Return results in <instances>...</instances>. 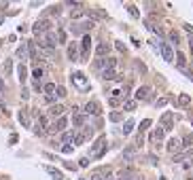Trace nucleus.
Segmentation results:
<instances>
[{
	"mask_svg": "<svg viewBox=\"0 0 193 180\" xmlns=\"http://www.w3.org/2000/svg\"><path fill=\"white\" fill-rule=\"evenodd\" d=\"M89 51H91V38L85 34L83 41H81V57H79V59H87V57H89Z\"/></svg>",
	"mask_w": 193,
	"mask_h": 180,
	"instance_id": "1",
	"label": "nucleus"
},
{
	"mask_svg": "<svg viewBox=\"0 0 193 180\" xmlns=\"http://www.w3.org/2000/svg\"><path fill=\"white\" fill-rule=\"evenodd\" d=\"M72 81H74V85H77L79 89H87V79H85L83 72H74V74H72Z\"/></svg>",
	"mask_w": 193,
	"mask_h": 180,
	"instance_id": "2",
	"label": "nucleus"
},
{
	"mask_svg": "<svg viewBox=\"0 0 193 180\" xmlns=\"http://www.w3.org/2000/svg\"><path fill=\"white\" fill-rule=\"evenodd\" d=\"M49 30H51V21H47V19L34 23V34H43V32H49Z\"/></svg>",
	"mask_w": 193,
	"mask_h": 180,
	"instance_id": "3",
	"label": "nucleus"
},
{
	"mask_svg": "<svg viewBox=\"0 0 193 180\" xmlns=\"http://www.w3.org/2000/svg\"><path fill=\"white\" fill-rule=\"evenodd\" d=\"M161 125H163L161 129H163V132H168V129L174 125V115H172V112H166V115H161Z\"/></svg>",
	"mask_w": 193,
	"mask_h": 180,
	"instance_id": "4",
	"label": "nucleus"
},
{
	"mask_svg": "<svg viewBox=\"0 0 193 180\" xmlns=\"http://www.w3.org/2000/svg\"><path fill=\"white\" fill-rule=\"evenodd\" d=\"M66 125H68V119H66V117H59V119H57V123L49 125L47 129H49V132H62V129H66Z\"/></svg>",
	"mask_w": 193,
	"mask_h": 180,
	"instance_id": "5",
	"label": "nucleus"
},
{
	"mask_svg": "<svg viewBox=\"0 0 193 180\" xmlns=\"http://www.w3.org/2000/svg\"><path fill=\"white\" fill-rule=\"evenodd\" d=\"M85 112H87V115H94V117H96V115H100V104H98V102H87Z\"/></svg>",
	"mask_w": 193,
	"mask_h": 180,
	"instance_id": "6",
	"label": "nucleus"
},
{
	"mask_svg": "<svg viewBox=\"0 0 193 180\" xmlns=\"http://www.w3.org/2000/svg\"><path fill=\"white\" fill-rule=\"evenodd\" d=\"M136 148H138L136 144H130V146L123 150V161H132V157L136 155Z\"/></svg>",
	"mask_w": 193,
	"mask_h": 180,
	"instance_id": "7",
	"label": "nucleus"
},
{
	"mask_svg": "<svg viewBox=\"0 0 193 180\" xmlns=\"http://www.w3.org/2000/svg\"><path fill=\"white\" fill-rule=\"evenodd\" d=\"M159 49H161V53H163V59H166V62H172V59H174V53H172V49L166 45V43H161V47H159Z\"/></svg>",
	"mask_w": 193,
	"mask_h": 180,
	"instance_id": "8",
	"label": "nucleus"
},
{
	"mask_svg": "<svg viewBox=\"0 0 193 180\" xmlns=\"http://www.w3.org/2000/svg\"><path fill=\"white\" fill-rule=\"evenodd\" d=\"M68 57H70V62H79V51H77V43H70V45H68Z\"/></svg>",
	"mask_w": 193,
	"mask_h": 180,
	"instance_id": "9",
	"label": "nucleus"
},
{
	"mask_svg": "<svg viewBox=\"0 0 193 180\" xmlns=\"http://www.w3.org/2000/svg\"><path fill=\"white\" fill-rule=\"evenodd\" d=\"M64 110H66V108H64L62 104H55V106H51V108H49V117H62V115H64Z\"/></svg>",
	"mask_w": 193,
	"mask_h": 180,
	"instance_id": "10",
	"label": "nucleus"
},
{
	"mask_svg": "<svg viewBox=\"0 0 193 180\" xmlns=\"http://www.w3.org/2000/svg\"><path fill=\"white\" fill-rule=\"evenodd\" d=\"M163 134H166V132H163L161 127H157V129L148 136V138H151V142H161V140H163Z\"/></svg>",
	"mask_w": 193,
	"mask_h": 180,
	"instance_id": "11",
	"label": "nucleus"
},
{
	"mask_svg": "<svg viewBox=\"0 0 193 180\" xmlns=\"http://www.w3.org/2000/svg\"><path fill=\"white\" fill-rule=\"evenodd\" d=\"M148 93H151V87H140V89L136 91V100H146Z\"/></svg>",
	"mask_w": 193,
	"mask_h": 180,
	"instance_id": "12",
	"label": "nucleus"
},
{
	"mask_svg": "<svg viewBox=\"0 0 193 180\" xmlns=\"http://www.w3.org/2000/svg\"><path fill=\"white\" fill-rule=\"evenodd\" d=\"M19 123H21L23 127H30V117H28L26 110H19Z\"/></svg>",
	"mask_w": 193,
	"mask_h": 180,
	"instance_id": "13",
	"label": "nucleus"
},
{
	"mask_svg": "<svg viewBox=\"0 0 193 180\" xmlns=\"http://www.w3.org/2000/svg\"><path fill=\"white\" fill-rule=\"evenodd\" d=\"M17 74H19V81H21V83H26V79H28L26 74H28V72H26V66H23V64H19V68H17Z\"/></svg>",
	"mask_w": 193,
	"mask_h": 180,
	"instance_id": "14",
	"label": "nucleus"
},
{
	"mask_svg": "<svg viewBox=\"0 0 193 180\" xmlns=\"http://www.w3.org/2000/svg\"><path fill=\"white\" fill-rule=\"evenodd\" d=\"M102 76H104L106 81H115V79H117V72H115V70H102Z\"/></svg>",
	"mask_w": 193,
	"mask_h": 180,
	"instance_id": "15",
	"label": "nucleus"
},
{
	"mask_svg": "<svg viewBox=\"0 0 193 180\" xmlns=\"http://www.w3.org/2000/svg\"><path fill=\"white\" fill-rule=\"evenodd\" d=\"M178 146H180V144H178V140H176V138H172V140L168 142V150H170V153H176V150H178Z\"/></svg>",
	"mask_w": 193,
	"mask_h": 180,
	"instance_id": "16",
	"label": "nucleus"
},
{
	"mask_svg": "<svg viewBox=\"0 0 193 180\" xmlns=\"http://www.w3.org/2000/svg\"><path fill=\"white\" fill-rule=\"evenodd\" d=\"M98 55H108V51H110V47L108 45H104V43H100V45H98Z\"/></svg>",
	"mask_w": 193,
	"mask_h": 180,
	"instance_id": "17",
	"label": "nucleus"
},
{
	"mask_svg": "<svg viewBox=\"0 0 193 180\" xmlns=\"http://www.w3.org/2000/svg\"><path fill=\"white\" fill-rule=\"evenodd\" d=\"M47 172H49V174H51L55 180H62V178H64V176H62V172H59V170H55V168H47Z\"/></svg>",
	"mask_w": 193,
	"mask_h": 180,
	"instance_id": "18",
	"label": "nucleus"
},
{
	"mask_svg": "<svg viewBox=\"0 0 193 180\" xmlns=\"http://www.w3.org/2000/svg\"><path fill=\"white\" fill-rule=\"evenodd\" d=\"M176 59H178V68H180V70H185V53H180V51H178V53H176Z\"/></svg>",
	"mask_w": 193,
	"mask_h": 180,
	"instance_id": "19",
	"label": "nucleus"
},
{
	"mask_svg": "<svg viewBox=\"0 0 193 180\" xmlns=\"http://www.w3.org/2000/svg\"><path fill=\"white\" fill-rule=\"evenodd\" d=\"M32 76H34V83H38V81H41V76H43V68H34Z\"/></svg>",
	"mask_w": 193,
	"mask_h": 180,
	"instance_id": "20",
	"label": "nucleus"
},
{
	"mask_svg": "<svg viewBox=\"0 0 193 180\" xmlns=\"http://www.w3.org/2000/svg\"><path fill=\"white\" fill-rule=\"evenodd\" d=\"M132 129H134V121L130 119V121L125 123V127H123V134H125V136H127V134H132Z\"/></svg>",
	"mask_w": 193,
	"mask_h": 180,
	"instance_id": "21",
	"label": "nucleus"
},
{
	"mask_svg": "<svg viewBox=\"0 0 193 180\" xmlns=\"http://www.w3.org/2000/svg\"><path fill=\"white\" fill-rule=\"evenodd\" d=\"M83 121H85V119H83V115H79V112L72 117V123H74V125H83Z\"/></svg>",
	"mask_w": 193,
	"mask_h": 180,
	"instance_id": "22",
	"label": "nucleus"
},
{
	"mask_svg": "<svg viewBox=\"0 0 193 180\" xmlns=\"http://www.w3.org/2000/svg\"><path fill=\"white\" fill-rule=\"evenodd\" d=\"M170 38L174 41V45H178V43H180V36H178V32H176V30H172V32H170Z\"/></svg>",
	"mask_w": 193,
	"mask_h": 180,
	"instance_id": "23",
	"label": "nucleus"
},
{
	"mask_svg": "<svg viewBox=\"0 0 193 180\" xmlns=\"http://www.w3.org/2000/svg\"><path fill=\"white\" fill-rule=\"evenodd\" d=\"M11 70H13V62L6 59V62H4V74H11Z\"/></svg>",
	"mask_w": 193,
	"mask_h": 180,
	"instance_id": "24",
	"label": "nucleus"
},
{
	"mask_svg": "<svg viewBox=\"0 0 193 180\" xmlns=\"http://www.w3.org/2000/svg\"><path fill=\"white\" fill-rule=\"evenodd\" d=\"M123 108H125V110H134V108H136V100H127Z\"/></svg>",
	"mask_w": 193,
	"mask_h": 180,
	"instance_id": "25",
	"label": "nucleus"
},
{
	"mask_svg": "<svg viewBox=\"0 0 193 180\" xmlns=\"http://www.w3.org/2000/svg\"><path fill=\"white\" fill-rule=\"evenodd\" d=\"M53 91H55V85H53V83H47V85H45V93H47V95H53Z\"/></svg>",
	"mask_w": 193,
	"mask_h": 180,
	"instance_id": "26",
	"label": "nucleus"
},
{
	"mask_svg": "<svg viewBox=\"0 0 193 180\" xmlns=\"http://www.w3.org/2000/svg\"><path fill=\"white\" fill-rule=\"evenodd\" d=\"M148 127H151V121H148V119H145V121L140 123V132H146Z\"/></svg>",
	"mask_w": 193,
	"mask_h": 180,
	"instance_id": "27",
	"label": "nucleus"
},
{
	"mask_svg": "<svg viewBox=\"0 0 193 180\" xmlns=\"http://www.w3.org/2000/svg\"><path fill=\"white\" fill-rule=\"evenodd\" d=\"M136 68H138V72H140V74H146V68H145V64H142V62H136Z\"/></svg>",
	"mask_w": 193,
	"mask_h": 180,
	"instance_id": "28",
	"label": "nucleus"
},
{
	"mask_svg": "<svg viewBox=\"0 0 193 180\" xmlns=\"http://www.w3.org/2000/svg\"><path fill=\"white\" fill-rule=\"evenodd\" d=\"M83 142H85L83 134H74V144H83Z\"/></svg>",
	"mask_w": 193,
	"mask_h": 180,
	"instance_id": "29",
	"label": "nucleus"
},
{
	"mask_svg": "<svg viewBox=\"0 0 193 180\" xmlns=\"http://www.w3.org/2000/svg\"><path fill=\"white\" fill-rule=\"evenodd\" d=\"M183 142H185V146H191V144H193V134L185 136V140H183Z\"/></svg>",
	"mask_w": 193,
	"mask_h": 180,
	"instance_id": "30",
	"label": "nucleus"
},
{
	"mask_svg": "<svg viewBox=\"0 0 193 180\" xmlns=\"http://www.w3.org/2000/svg\"><path fill=\"white\" fill-rule=\"evenodd\" d=\"M57 41H59V43H66V32H64V30L57 32Z\"/></svg>",
	"mask_w": 193,
	"mask_h": 180,
	"instance_id": "31",
	"label": "nucleus"
},
{
	"mask_svg": "<svg viewBox=\"0 0 193 180\" xmlns=\"http://www.w3.org/2000/svg\"><path fill=\"white\" fill-rule=\"evenodd\" d=\"M115 47H117L121 53H127V49H125V45H123V43H119V41H117V43H115Z\"/></svg>",
	"mask_w": 193,
	"mask_h": 180,
	"instance_id": "32",
	"label": "nucleus"
},
{
	"mask_svg": "<svg viewBox=\"0 0 193 180\" xmlns=\"http://www.w3.org/2000/svg\"><path fill=\"white\" fill-rule=\"evenodd\" d=\"M17 55H19L21 59H26V47H19V49H17Z\"/></svg>",
	"mask_w": 193,
	"mask_h": 180,
	"instance_id": "33",
	"label": "nucleus"
},
{
	"mask_svg": "<svg viewBox=\"0 0 193 180\" xmlns=\"http://www.w3.org/2000/svg\"><path fill=\"white\" fill-rule=\"evenodd\" d=\"M127 11H130V15H134V17H138V9H136V6H127Z\"/></svg>",
	"mask_w": 193,
	"mask_h": 180,
	"instance_id": "34",
	"label": "nucleus"
},
{
	"mask_svg": "<svg viewBox=\"0 0 193 180\" xmlns=\"http://www.w3.org/2000/svg\"><path fill=\"white\" fill-rule=\"evenodd\" d=\"M83 13H85V11H83V9H77V11H74V13H72V19H77V17H81V15H83Z\"/></svg>",
	"mask_w": 193,
	"mask_h": 180,
	"instance_id": "35",
	"label": "nucleus"
},
{
	"mask_svg": "<svg viewBox=\"0 0 193 180\" xmlns=\"http://www.w3.org/2000/svg\"><path fill=\"white\" fill-rule=\"evenodd\" d=\"M62 140H64V142H70V140H72V134H70V132H66V134L62 136Z\"/></svg>",
	"mask_w": 193,
	"mask_h": 180,
	"instance_id": "36",
	"label": "nucleus"
},
{
	"mask_svg": "<svg viewBox=\"0 0 193 180\" xmlns=\"http://www.w3.org/2000/svg\"><path fill=\"white\" fill-rule=\"evenodd\" d=\"M166 104H168V97H159L157 100V106H166Z\"/></svg>",
	"mask_w": 193,
	"mask_h": 180,
	"instance_id": "37",
	"label": "nucleus"
},
{
	"mask_svg": "<svg viewBox=\"0 0 193 180\" xmlns=\"http://www.w3.org/2000/svg\"><path fill=\"white\" fill-rule=\"evenodd\" d=\"M189 100H191L189 95H180V104H183V106H185V104H189Z\"/></svg>",
	"mask_w": 193,
	"mask_h": 180,
	"instance_id": "38",
	"label": "nucleus"
},
{
	"mask_svg": "<svg viewBox=\"0 0 193 180\" xmlns=\"http://www.w3.org/2000/svg\"><path fill=\"white\" fill-rule=\"evenodd\" d=\"M119 119H121L119 112H110V121H119Z\"/></svg>",
	"mask_w": 193,
	"mask_h": 180,
	"instance_id": "39",
	"label": "nucleus"
},
{
	"mask_svg": "<svg viewBox=\"0 0 193 180\" xmlns=\"http://www.w3.org/2000/svg\"><path fill=\"white\" fill-rule=\"evenodd\" d=\"M57 95H59V97H64V95H68V93H66L64 87H57Z\"/></svg>",
	"mask_w": 193,
	"mask_h": 180,
	"instance_id": "40",
	"label": "nucleus"
},
{
	"mask_svg": "<svg viewBox=\"0 0 193 180\" xmlns=\"http://www.w3.org/2000/svg\"><path fill=\"white\" fill-rule=\"evenodd\" d=\"M62 153H72V146H68V144H66V146H62Z\"/></svg>",
	"mask_w": 193,
	"mask_h": 180,
	"instance_id": "41",
	"label": "nucleus"
},
{
	"mask_svg": "<svg viewBox=\"0 0 193 180\" xmlns=\"http://www.w3.org/2000/svg\"><path fill=\"white\" fill-rule=\"evenodd\" d=\"M117 180H130V178H125V176H119V178H117Z\"/></svg>",
	"mask_w": 193,
	"mask_h": 180,
	"instance_id": "42",
	"label": "nucleus"
},
{
	"mask_svg": "<svg viewBox=\"0 0 193 180\" xmlns=\"http://www.w3.org/2000/svg\"><path fill=\"white\" fill-rule=\"evenodd\" d=\"M2 89H4V83H2V81H0V91H2Z\"/></svg>",
	"mask_w": 193,
	"mask_h": 180,
	"instance_id": "43",
	"label": "nucleus"
},
{
	"mask_svg": "<svg viewBox=\"0 0 193 180\" xmlns=\"http://www.w3.org/2000/svg\"><path fill=\"white\" fill-rule=\"evenodd\" d=\"M191 125H193V121H191Z\"/></svg>",
	"mask_w": 193,
	"mask_h": 180,
	"instance_id": "44",
	"label": "nucleus"
}]
</instances>
